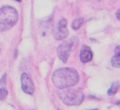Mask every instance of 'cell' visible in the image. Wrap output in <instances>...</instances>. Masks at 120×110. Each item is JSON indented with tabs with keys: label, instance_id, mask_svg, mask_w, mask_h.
Returning a JSON list of instances; mask_svg holds the SVG:
<instances>
[{
	"label": "cell",
	"instance_id": "1",
	"mask_svg": "<svg viewBox=\"0 0 120 110\" xmlns=\"http://www.w3.org/2000/svg\"><path fill=\"white\" fill-rule=\"evenodd\" d=\"M53 85L59 88H68L79 82V74L76 70L72 68H60L56 70L52 76Z\"/></svg>",
	"mask_w": 120,
	"mask_h": 110
},
{
	"label": "cell",
	"instance_id": "2",
	"mask_svg": "<svg viewBox=\"0 0 120 110\" xmlns=\"http://www.w3.org/2000/svg\"><path fill=\"white\" fill-rule=\"evenodd\" d=\"M19 15L17 10L9 6H5L0 8V32L7 31L12 28L17 21Z\"/></svg>",
	"mask_w": 120,
	"mask_h": 110
},
{
	"label": "cell",
	"instance_id": "3",
	"mask_svg": "<svg viewBox=\"0 0 120 110\" xmlns=\"http://www.w3.org/2000/svg\"><path fill=\"white\" fill-rule=\"evenodd\" d=\"M58 95L61 101L65 104L70 105V106L79 105L84 100V95L82 94V92H81L80 90H76V89H70L68 87L62 88L58 92Z\"/></svg>",
	"mask_w": 120,
	"mask_h": 110
},
{
	"label": "cell",
	"instance_id": "4",
	"mask_svg": "<svg viewBox=\"0 0 120 110\" xmlns=\"http://www.w3.org/2000/svg\"><path fill=\"white\" fill-rule=\"evenodd\" d=\"M79 43V39L77 37H72L68 40H65L57 47V55L60 60L66 63L69 57V55L73 49L77 47Z\"/></svg>",
	"mask_w": 120,
	"mask_h": 110
},
{
	"label": "cell",
	"instance_id": "5",
	"mask_svg": "<svg viewBox=\"0 0 120 110\" xmlns=\"http://www.w3.org/2000/svg\"><path fill=\"white\" fill-rule=\"evenodd\" d=\"M21 83H22V89L23 92L27 94H33L35 90L34 83L32 78L27 73H22L21 76Z\"/></svg>",
	"mask_w": 120,
	"mask_h": 110
},
{
	"label": "cell",
	"instance_id": "6",
	"mask_svg": "<svg viewBox=\"0 0 120 110\" xmlns=\"http://www.w3.org/2000/svg\"><path fill=\"white\" fill-rule=\"evenodd\" d=\"M68 35V30L67 27V20L66 19H61L58 22L55 33H54V37L56 39H64L65 38H67Z\"/></svg>",
	"mask_w": 120,
	"mask_h": 110
},
{
	"label": "cell",
	"instance_id": "7",
	"mask_svg": "<svg viewBox=\"0 0 120 110\" xmlns=\"http://www.w3.org/2000/svg\"><path fill=\"white\" fill-rule=\"evenodd\" d=\"M93 58V53L90 49L89 46L87 45H82L80 51V59L82 63H87L89 61H91Z\"/></svg>",
	"mask_w": 120,
	"mask_h": 110
},
{
	"label": "cell",
	"instance_id": "8",
	"mask_svg": "<svg viewBox=\"0 0 120 110\" xmlns=\"http://www.w3.org/2000/svg\"><path fill=\"white\" fill-rule=\"evenodd\" d=\"M114 55L112 57L111 64L114 68H120V45H118L114 50Z\"/></svg>",
	"mask_w": 120,
	"mask_h": 110
},
{
	"label": "cell",
	"instance_id": "9",
	"mask_svg": "<svg viewBox=\"0 0 120 110\" xmlns=\"http://www.w3.org/2000/svg\"><path fill=\"white\" fill-rule=\"evenodd\" d=\"M120 87V82L119 81H116V82H113L112 84V86H111V87L108 89V95H114L116 92H117V90H118V88Z\"/></svg>",
	"mask_w": 120,
	"mask_h": 110
},
{
	"label": "cell",
	"instance_id": "10",
	"mask_svg": "<svg viewBox=\"0 0 120 110\" xmlns=\"http://www.w3.org/2000/svg\"><path fill=\"white\" fill-rule=\"evenodd\" d=\"M82 24H83V19H82V18H77V19H75V20L72 22L71 27H72L74 30H77V29H79V28L82 25Z\"/></svg>",
	"mask_w": 120,
	"mask_h": 110
},
{
	"label": "cell",
	"instance_id": "11",
	"mask_svg": "<svg viewBox=\"0 0 120 110\" xmlns=\"http://www.w3.org/2000/svg\"><path fill=\"white\" fill-rule=\"evenodd\" d=\"M8 90L5 88V87H2L0 88V101H3L6 99V97L8 96Z\"/></svg>",
	"mask_w": 120,
	"mask_h": 110
},
{
	"label": "cell",
	"instance_id": "12",
	"mask_svg": "<svg viewBox=\"0 0 120 110\" xmlns=\"http://www.w3.org/2000/svg\"><path fill=\"white\" fill-rule=\"evenodd\" d=\"M115 15H116V18L120 21V9H118L117 11H116V13H115Z\"/></svg>",
	"mask_w": 120,
	"mask_h": 110
},
{
	"label": "cell",
	"instance_id": "13",
	"mask_svg": "<svg viewBox=\"0 0 120 110\" xmlns=\"http://www.w3.org/2000/svg\"><path fill=\"white\" fill-rule=\"evenodd\" d=\"M5 78H6V75L4 74V76H3L2 80H0V84H1V85H4V84H5V83H4V82H5Z\"/></svg>",
	"mask_w": 120,
	"mask_h": 110
},
{
	"label": "cell",
	"instance_id": "14",
	"mask_svg": "<svg viewBox=\"0 0 120 110\" xmlns=\"http://www.w3.org/2000/svg\"><path fill=\"white\" fill-rule=\"evenodd\" d=\"M115 104H116V105H118V106L120 107V101H117V102H115Z\"/></svg>",
	"mask_w": 120,
	"mask_h": 110
},
{
	"label": "cell",
	"instance_id": "15",
	"mask_svg": "<svg viewBox=\"0 0 120 110\" xmlns=\"http://www.w3.org/2000/svg\"><path fill=\"white\" fill-rule=\"evenodd\" d=\"M89 110H98V109H89Z\"/></svg>",
	"mask_w": 120,
	"mask_h": 110
},
{
	"label": "cell",
	"instance_id": "16",
	"mask_svg": "<svg viewBox=\"0 0 120 110\" xmlns=\"http://www.w3.org/2000/svg\"><path fill=\"white\" fill-rule=\"evenodd\" d=\"M17 1H19V2H20V1H21V0H17Z\"/></svg>",
	"mask_w": 120,
	"mask_h": 110
},
{
	"label": "cell",
	"instance_id": "17",
	"mask_svg": "<svg viewBox=\"0 0 120 110\" xmlns=\"http://www.w3.org/2000/svg\"><path fill=\"white\" fill-rule=\"evenodd\" d=\"M96 1H99V0H96Z\"/></svg>",
	"mask_w": 120,
	"mask_h": 110
}]
</instances>
